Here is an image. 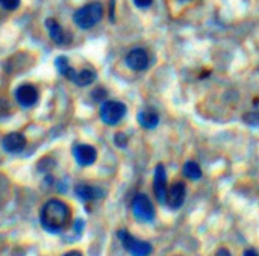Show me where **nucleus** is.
Instances as JSON below:
<instances>
[{"instance_id": "5", "label": "nucleus", "mask_w": 259, "mask_h": 256, "mask_svg": "<svg viewBox=\"0 0 259 256\" xmlns=\"http://www.w3.org/2000/svg\"><path fill=\"white\" fill-rule=\"evenodd\" d=\"M132 212L140 222H152L155 219V208L146 194H138L132 202Z\"/></svg>"}, {"instance_id": "17", "label": "nucleus", "mask_w": 259, "mask_h": 256, "mask_svg": "<svg viewBox=\"0 0 259 256\" xmlns=\"http://www.w3.org/2000/svg\"><path fill=\"white\" fill-rule=\"evenodd\" d=\"M182 170H184V175H185L188 179H191V181H197V179L202 178V170H200L199 164H196L194 161L185 162Z\"/></svg>"}, {"instance_id": "8", "label": "nucleus", "mask_w": 259, "mask_h": 256, "mask_svg": "<svg viewBox=\"0 0 259 256\" xmlns=\"http://www.w3.org/2000/svg\"><path fill=\"white\" fill-rule=\"evenodd\" d=\"M126 64L135 71H143L149 67V55L144 49H132L126 55Z\"/></svg>"}, {"instance_id": "23", "label": "nucleus", "mask_w": 259, "mask_h": 256, "mask_svg": "<svg viewBox=\"0 0 259 256\" xmlns=\"http://www.w3.org/2000/svg\"><path fill=\"white\" fill-rule=\"evenodd\" d=\"M215 256H232L231 255V252L228 250V249H225V247H222L217 253H215Z\"/></svg>"}, {"instance_id": "11", "label": "nucleus", "mask_w": 259, "mask_h": 256, "mask_svg": "<svg viewBox=\"0 0 259 256\" xmlns=\"http://www.w3.org/2000/svg\"><path fill=\"white\" fill-rule=\"evenodd\" d=\"M24 146H26V140L18 132H11L3 138V149L9 153L21 152L24 149Z\"/></svg>"}, {"instance_id": "25", "label": "nucleus", "mask_w": 259, "mask_h": 256, "mask_svg": "<svg viewBox=\"0 0 259 256\" xmlns=\"http://www.w3.org/2000/svg\"><path fill=\"white\" fill-rule=\"evenodd\" d=\"M64 256H82V253H80V252H77V250H71V252L65 253Z\"/></svg>"}, {"instance_id": "20", "label": "nucleus", "mask_w": 259, "mask_h": 256, "mask_svg": "<svg viewBox=\"0 0 259 256\" xmlns=\"http://www.w3.org/2000/svg\"><path fill=\"white\" fill-rule=\"evenodd\" d=\"M115 144L118 146V147H126V144H127V137L124 135V134H117L115 135Z\"/></svg>"}, {"instance_id": "26", "label": "nucleus", "mask_w": 259, "mask_h": 256, "mask_svg": "<svg viewBox=\"0 0 259 256\" xmlns=\"http://www.w3.org/2000/svg\"><path fill=\"white\" fill-rule=\"evenodd\" d=\"M184 2H187V0H184Z\"/></svg>"}, {"instance_id": "7", "label": "nucleus", "mask_w": 259, "mask_h": 256, "mask_svg": "<svg viewBox=\"0 0 259 256\" xmlns=\"http://www.w3.org/2000/svg\"><path fill=\"white\" fill-rule=\"evenodd\" d=\"M15 99L23 108H30L38 102V90L30 83H24L17 88Z\"/></svg>"}, {"instance_id": "16", "label": "nucleus", "mask_w": 259, "mask_h": 256, "mask_svg": "<svg viewBox=\"0 0 259 256\" xmlns=\"http://www.w3.org/2000/svg\"><path fill=\"white\" fill-rule=\"evenodd\" d=\"M56 68H58V71L62 74V76H65V77H68L70 80L73 79V76H74V68L70 65V62H68V59L65 58V56H59L58 59H56Z\"/></svg>"}, {"instance_id": "21", "label": "nucleus", "mask_w": 259, "mask_h": 256, "mask_svg": "<svg viewBox=\"0 0 259 256\" xmlns=\"http://www.w3.org/2000/svg\"><path fill=\"white\" fill-rule=\"evenodd\" d=\"M152 2H153V0H134V3H135L138 8H141V9L149 8V6L152 5Z\"/></svg>"}, {"instance_id": "12", "label": "nucleus", "mask_w": 259, "mask_h": 256, "mask_svg": "<svg viewBox=\"0 0 259 256\" xmlns=\"http://www.w3.org/2000/svg\"><path fill=\"white\" fill-rule=\"evenodd\" d=\"M76 194H77L82 200H85V202L96 200V199H99V197L103 196V193H102L99 188L91 187V185H87V184L77 185V187H76Z\"/></svg>"}, {"instance_id": "13", "label": "nucleus", "mask_w": 259, "mask_h": 256, "mask_svg": "<svg viewBox=\"0 0 259 256\" xmlns=\"http://www.w3.org/2000/svg\"><path fill=\"white\" fill-rule=\"evenodd\" d=\"M46 27L49 30V35L53 41H56L58 44L65 42V32L62 30L61 24L55 20V18H47L46 20Z\"/></svg>"}, {"instance_id": "18", "label": "nucleus", "mask_w": 259, "mask_h": 256, "mask_svg": "<svg viewBox=\"0 0 259 256\" xmlns=\"http://www.w3.org/2000/svg\"><path fill=\"white\" fill-rule=\"evenodd\" d=\"M243 120H244V123H247L249 126H255V127H258L259 111H253V112H247V114H244Z\"/></svg>"}, {"instance_id": "22", "label": "nucleus", "mask_w": 259, "mask_h": 256, "mask_svg": "<svg viewBox=\"0 0 259 256\" xmlns=\"http://www.w3.org/2000/svg\"><path fill=\"white\" fill-rule=\"evenodd\" d=\"M105 90H96L94 93H93V97L96 99V100H102L103 97H105Z\"/></svg>"}, {"instance_id": "2", "label": "nucleus", "mask_w": 259, "mask_h": 256, "mask_svg": "<svg viewBox=\"0 0 259 256\" xmlns=\"http://www.w3.org/2000/svg\"><path fill=\"white\" fill-rule=\"evenodd\" d=\"M102 17H103V6L100 3H88L74 12L73 20L80 29H90L96 26L102 20Z\"/></svg>"}, {"instance_id": "3", "label": "nucleus", "mask_w": 259, "mask_h": 256, "mask_svg": "<svg viewBox=\"0 0 259 256\" xmlns=\"http://www.w3.org/2000/svg\"><path fill=\"white\" fill-rule=\"evenodd\" d=\"M126 105L117 100H105L100 106V118L106 124H117L126 115Z\"/></svg>"}, {"instance_id": "1", "label": "nucleus", "mask_w": 259, "mask_h": 256, "mask_svg": "<svg viewBox=\"0 0 259 256\" xmlns=\"http://www.w3.org/2000/svg\"><path fill=\"white\" fill-rule=\"evenodd\" d=\"M70 219H71V211L68 205L58 199L49 200L42 206L39 216L42 228L52 234H59L61 231H64L68 226Z\"/></svg>"}, {"instance_id": "10", "label": "nucleus", "mask_w": 259, "mask_h": 256, "mask_svg": "<svg viewBox=\"0 0 259 256\" xmlns=\"http://www.w3.org/2000/svg\"><path fill=\"white\" fill-rule=\"evenodd\" d=\"M185 184L184 182H175L168 190H167V205L171 209H179L184 205L185 200Z\"/></svg>"}, {"instance_id": "24", "label": "nucleus", "mask_w": 259, "mask_h": 256, "mask_svg": "<svg viewBox=\"0 0 259 256\" xmlns=\"http://www.w3.org/2000/svg\"><path fill=\"white\" fill-rule=\"evenodd\" d=\"M243 256H259V255L256 253V250H253V249H249V250H246V252H244V255Z\"/></svg>"}, {"instance_id": "6", "label": "nucleus", "mask_w": 259, "mask_h": 256, "mask_svg": "<svg viewBox=\"0 0 259 256\" xmlns=\"http://www.w3.org/2000/svg\"><path fill=\"white\" fill-rule=\"evenodd\" d=\"M167 175L162 164L156 165L153 178V191L159 203H167Z\"/></svg>"}, {"instance_id": "15", "label": "nucleus", "mask_w": 259, "mask_h": 256, "mask_svg": "<svg viewBox=\"0 0 259 256\" xmlns=\"http://www.w3.org/2000/svg\"><path fill=\"white\" fill-rule=\"evenodd\" d=\"M96 79V73L93 70H82V71H76L71 82H74L79 87H87L90 83H93Z\"/></svg>"}, {"instance_id": "9", "label": "nucleus", "mask_w": 259, "mask_h": 256, "mask_svg": "<svg viewBox=\"0 0 259 256\" xmlns=\"http://www.w3.org/2000/svg\"><path fill=\"white\" fill-rule=\"evenodd\" d=\"M73 155H74L76 161L79 162V165H82V167H88V165L94 164L96 159H97V152L90 144H77V146H74Z\"/></svg>"}, {"instance_id": "19", "label": "nucleus", "mask_w": 259, "mask_h": 256, "mask_svg": "<svg viewBox=\"0 0 259 256\" xmlns=\"http://www.w3.org/2000/svg\"><path fill=\"white\" fill-rule=\"evenodd\" d=\"M0 6L6 11H15L20 6V0H0Z\"/></svg>"}, {"instance_id": "14", "label": "nucleus", "mask_w": 259, "mask_h": 256, "mask_svg": "<svg viewBox=\"0 0 259 256\" xmlns=\"http://www.w3.org/2000/svg\"><path fill=\"white\" fill-rule=\"evenodd\" d=\"M138 123L146 129H155L159 123V117L153 111H141L138 114Z\"/></svg>"}, {"instance_id": "4", "label": "nucleus", "mask_w": 259, "mask_h": 256, "mask_svg": "<svg viewBox=\"0 0 259 256\" xmlns=\"http://www.w3.org/2000/svg\"><path fill=\"white\" fill-rule=\"evenodd\" d=\"M118 238L123 247L132 256H149L152 253V246L149 243L137 240L127 231H118Z\"/></svg>"}]
</instances>
